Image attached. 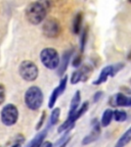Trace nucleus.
Returning <instances> with one entry per match:
<instances>
[{
	"label": "nucleus",
	"instance_id": "f257e3e1",
	"mask_svg": "<svg viewBox=\"0 0 131 147\" xmlns=\"http://www.w3.org/2000/svg\"><path fill=\"white\" fill-rule=\"evenodd\" d=\"M48 0H39L36 2H32L26 8L25 16L27 21L32 25H39L45 20L47 9L49 5L47 4Z\"/></svg>",
	"mask_w": 131,
	"mask_h": 147
},
{
	"label": "nucleus",
	"instance_id": "f03ea898",
	"mask_svg": "<svg viewBox=\"0 0 131 147\" xmlns=\"http://www.w3.org/2000/svg\"><path fill=\"white\" fill-rule=\"evenodd\" d=\"M25 104L29 109L31 110H38L43 104L44 96L43 92L37 86H31L29 89L26 91L25 97Z\"/></svg>",
	"mask_w": 131,
	"mask_h": 147
},
{
	"label": "nucleus",
	"instance_id": "7ed1b4c3",
	"mask_svg": "<svg viewBox=\"0 0 131 147\" xmlns=\"http://www.w3.org/2000/svg\"><path fill=\"white\" fill-rule=\"evenodd\" d=\"M40 60L42 64L48 69H56L60 65V54L54 48L47 47L40 52Z\"/></svg>",
	"mask_w": 131,
	"mask_h": 147
},
{
	"label": "nucleus",
	"instance_id": "20e7f679",
	"mask_svg": "<svg viewBox=\"0 0 131 147\" xmlns=\"http://www.w3.org/2000/svg\"><path fill=\"white\" fill-rule=\"evenodd\" d=\"M88 107H89V102L88 101H84L82 104L80 105V107L78 108L76 113H73L72 115H69L68 119L60 125L58 128V133H64L66 131H71L72 129L75 126V123H76L77 119H79L83 115H85L86 111L88 110Z\"/></svg>",
	"mask_w": 131,
	"mask_h": 147
},
{
	"label": "nucleus",
	"instance_id": "39448f33",
	"mask_svg": "<svg viewBox=\"0 0 131 147\" xmlns=\"http://www.w3.org/2000/svg\"><path fill=\"white\" fill-rule=\"evenodd\" d=\"M20 76L27 82H34L38 78V67L31 60H24L18 67Z\"/></svg>",
	"mask_w": 131,
	"mask_h": 147
},
{
	"label": "nucleus",
	"instance_id": "423d86ee",
	"mask_svg": "<svg viewBox=\"0 0 131 147\" xmlns=\"http://www.w3.org/2000/svg\"><path fill=\"white\" fill-rule=\"evenodd\" d=\"M0 117H1V122L3 125L7 127H12L16 124L18 119V109L14 104L8 103L5 104L1 109V113H0Z\"/></svg>",
	"mask_w": 131,
	"mask_h": 147
},
{
	"label": "nucleus",
	"instance_id": "0eeeda50",
	"mask_svg": "<svg viewBox=\"0 0 131 147\" xmlns=\"http://www.w3.org/2000/svg\"><path fill=\"white\" fill-rule=\"evenodd\" d=\"M125 64L123 62H120V63H116V64H112V65H107L104 69L100 71V74H99L98 78L93 82V85L95 86H99L101 85L102 83L107 82L109 78H113L119 73L120 71H122L124 69Z\"/></svg>",
	"mask_w": 131,
	"mask_h": 147
},
{
	"label": "nucleus",
	"instance_id": "6e6552de",
	"mask_svg": "<svg viewBox=\"0 0 131 147\" xmlns=\"http://www.w3.org/2000/svg\"><path fill=\"white\" fill-rule=\"evenodd\" d=\"M92 69H93L92 67H90L88 64L80 67L77 71H73V74L71 75V79H70L71 84L75 85V84H78L79 82H86L91 75Z\"/></svg>",
	"mask_w": 131,
	"mask_h": 147
},
{
	"label": "nucleus",
	"instance_id": "1a4fd4ad",
	"mask_svg": "<svg viewBox=\"0 0 131 147\" xmlns=\"http://www.w3.org/2000/svg\"><path fill=\"white\" fill-rule=\"evenodd\" d=\"M42 30H43V34L48 38H55L60 34V31H62V28L60 25L56 20H48L44 23L43 27H42Z\"/></svg>",
	"mask_w": 131,
	"mask_h": 147
},
{
	"label": "nucleus",
	"instance_id": "9d476101",
	"mask_svg": "<svg viewBox=\"0 0 131 147\" xmlns=\"http://www.w3.org/2000/svg\"><path fill=\"white\" fill-rule=\"evenodd\" d=\"M101 133V126L100 123L98 122L97 119H93L91 122V131L88 134L87 136L83 138L82 140V144L83 145H88L90 143L94 142L98 139V137L100 136Z\"/></svg>",
	"mask_w": 131,
	"mask_h": 147
},
{
	"label": "nucleus",
	"instance_id": "9b49d317",
	"mask_svg": "<svg viewBox=\"0 0 131 147\" xmlns=\"http://www.w3.org/2000/svg\"><path fill=\"white\" fill-rule=\"evenodd\" d=\"M67 84H68V77L64 76V78L60 80V84H58V87L53 89L52 93H51L50 97H49V100H48V107L49 108H51V109L53 108V106L55 105L56 101H58V98L62 94V93H64V90H66Z\"/></svg>",
	"mask_w": 131,
	"mask_h": 147
},
{
	"label": "nucleus",
	"instance_id": "f8f14e48",
	"mask_svg": "<svg viewBox=\"0 0 131 147\" xmlns=\"http://www.w3.org/2000/svg\"><path fill=\"white\" fill-rule=\"evenodd\" d=\"M110 103L119 107H131V97L123 93H117L111 98Z\"/></svg>",
	"mask_w": 131,
	"mask_h": 147
},
{
	"label": "nucleus",
	"instance_id": "ddd939ff",
	"mask_svg": "<svg viewBox=\"0 0 131 147\" xmlns=\"http://www.w3.org/2000/svg\"><path fill=\"white\" fill-rule=\"evenodd\" d=\"M74 50L71 49V50H67L64 51V54L62 55V58H60V65L56 69H58V76H62L64 74V71H67L68 67H69L70 64V60H71L72 55H73Z\"/></svg>",
	"mask_w": 131,
	"mask_h": 147
},
{
	"label": "nucleus",
	"instance_id": "4468645a",
	"mask_svg": "<svg viewBox=\"0 0 131 147\" xmlns=\"http://www.w3.org/2000/svg\"><path fill=\"white\" fill-rule=\"evenodd\" d=\"M81 105V92L76 91L75 94L73 95L71 100V103H70V110H69V115H72L73 113H75L78 110V108Z\"/></svg>",
	"mask_w": 131,
	"mask_h": 147
},
{
	"label": "nucleus",
	"instance_id": "2eb2a0df",
	"mask_svg": "<svg viewBox=\"0 0 131 147\" xmlns=\"http://www.w3.org/2000/svg\"><path fill=\"white\" fill-rule=\"evenodd\" d=\"M114 119V110L111 109V108H108L104 111L102 115H101V119H100V126L102 128H107V127L110 126V124L112 123Z\"/></svg>",
	"mask_w": 131,
	"mask_h": 147
},
{
	"label": "nucleus",
	"instance_id": "dca6fc26",
	"mask_svg": "<svg viewBox=\"0 0 131 147\" xmlns=\"http://www.w3.org/2000/svg\"><path fill=\"white\" fill-rule=\"evenodd\" d=\"M47 132H48V129H45L43 131H40L39 133L35 136L34 139L31 141L29 147H41L42 143L44 142V139L47 136Z\"/></svg>",
	"mask_w": 131,
	"mask_h": 147
},
{
	"label": "nucleus",
	"instance_id": "f3484780",
	"mask_svg": "<svg viewBox=\"0 0 131 147\" xmlns=\"http://www.w3.org/2000/svg\"><path fill=\"white\" fill-rule=\"evenodd\" d=\"M130 142H131V126H130V128H129L127 131H125L124 134L119 138V140L117 141L115 147H125Z\"/></svg>",
	"mask_w": 131,
	"mask_h": 147
},
{
	"label": "nucleus",
	"instance_id": "a211bd4d",
	"mask_svg": "<svg viewBox=\"0 0 131 147\" xmlns=\"http://www.w3.org/2000/svg\"><path fill=\"white\" fill-rule=\"evenodd\" d=\"M60 117V108L58 107H53L52 111L50 113V117H49V126H54L58 123Z\"/></svg>",
	"mask_w": 131,
	"mask_h": 147
},
{
	"label": "nucleus",
	"instance_id": "6ab92c4d",
	"mask_svg": "<svg viewBox=\"0 0 131 147\" xmlns=\"http://www.w3.org/2000/svg\"><path fill=\"white\" fill-rule=\"evenodd\" d=\"M82 13L79 12L76 14L75 18L73 21V33L74 34H79L81 30V26H82Z\"/></svg>",
	"mask_w": 131,
	"mask_h": 147
},
{
	"label": "nucleus",
	"instance_id": "aec40b11",
	"mask_svg": "<svg viewBox=\"0 0 131 147\" xmlns=\"http://www.w3.org/2000/svg\"><path fill=\"white\" fill-rule=\"evenodd\" d=\"M127 113L124 110L116 109L114 110V119L118 123H123L127 119Z\"/></svg>",
	"mask_w": 131,
	"mask_h": 147
},
{
	"label": "nucleus",
	"instance_id": "412c9836",
	"mask_svg": "<svg viewBox=\"0 0 131 147\" xmlns=\"http://www.w3.org/2000/svg\"><path fill=\"white\" fill-rule=\"evenodd\" d=\"M86 40H87V30H83L82 36H81V40H80V50L84 51V48L86 46Z\"/></svg>",
	"mask_w": 131,
	"mask_h": 147
},
{
	"label": "nucleus",
	"instance_id": "4be33fe9",
	"mask_svg": "<svg viewBox=\"0 0 131 147\" xmlns=\"http://www.w3.org/2000/svg\"><path fill=\"white\" fill-rule=\"evenodd\" d=\"M45 119H46V113L45 111H43L41 115V117H40L39 122H38V124L36 125V130L37 131H39L40 129L42 128V126L44 125V123H45Z\"/></svg>",
	"mask_w": 131,
	"mask_h": 147
},
{
	"label": "nucleus",
	"instance_id": "5701e85b",
	"mask_svg": "<svg viewBox=\"0 0 131 147\" xmlns=\"http://www.w3.org/2000/svg\"><path fill=\"white\" fill-rule=\"evenodd\" d=\"M5 100V88L2 84H0V105L4 103Z\"/></svg>",
	"mask_w": 131,
	"mask_h": 147
},
{
	"label": "nucleus",
	"instance_id": "b1692460",
	"mask_svg": "<svg viewBox=\"0 0 131 147\" xmlns=\"http://www.w3.org/2000/svg\"><path fill=\"white\" fill-rule=\"evenodd\" d=\"M102 96H104V92H101V91L95 92L94 95H93V102H94V103L98 102V101L102 98Z\"/></svg>",
	"mask_w": 131,
	"mask_h": 147
},
{
	"label": "nucleus",
	"instance_id": "393cba45",
	"mask_svg": "<svg viewBox=\"0 0 131 147\" xmlns=\"http://www.w3.org/2000/svg\"><path fill=\"white\" fill-rule=\"evenodd\" d=\"M81 62H82L81 56H76V57H74L73 61H72V64H73L74 67H78L81 65Z\"/></svg>",
	"mask_w": 131,
	"mask_h": 147
},
{
	"label": "nucleus",
	"instance_id": "a878e982",
	"mask_svg": "<svg viewBox=\"0 0 131 147\" xmlns=\"http://www.w3.org/2000/svg\"><path fill=\"white\" fill-rule=\"evenodd\" d=\"M41 147H53V145H52V143L49 142V141H45V142L42 143Z\"/></svg>",
	"mask_w": 131,
	"mask_h": 147
},
{
	"label": "nucleus",
	"instance_id": "bb28decb",
	"mask_svg": "<svg viewBox=\"0 0 131 147\" xmlns=\"http://www.w3.org/2000/svg\"><path fill=\"white\" fill-rule=\"evenodd\" d=\"M127 57H128V59H129V60H131V51L129 52V54L127 55Z\"/></svg>",
	"mask_w": 131,
	"mask_h": 147
},
{
	"label": "nucleus",
	"instance_id": "cd10ccee",
	"mask_svg": "<svg viewBox=\"0 0 131 147\" xmlns=\"http://www.w3.org/2000/svg\"><path fill=\"white\" fill-rule=\"evenodd\" d=\"M12 147H21V145H20V144H16V145H14Z\"/></svg>",
	"mask_w": 131,
	"mask_h": 147
},
{
	"label": "nucleus",
	"instance_id": "c85d7f7f",
	"mask_svg": "<svg viewBox=\"0 0 131 147\" xmlns=\"http://www.w3.org/2000/svg\"><path fill=\"white\" fill-rule=\"evenodd\" d=\"M128 1H129V2H130V3H131V0H128Z\"/></svg>",
	"mask_w": 131,
	"mask_h": 147
},
{
	"label": "nucleus",
	"instance_id": "c756f323",
	"mask_svg": "<svg viewBox=\"0 0 131 147\" xmlns=\"http://www.w3.org/2000/svg\"><path fill=\"white\" fill-rule=\"evenodd\" d=\"M130 84H131V79H130Z\"/></svg>",
	"mask_w": 131,
	"mask_h": 147
}]
</instances>
